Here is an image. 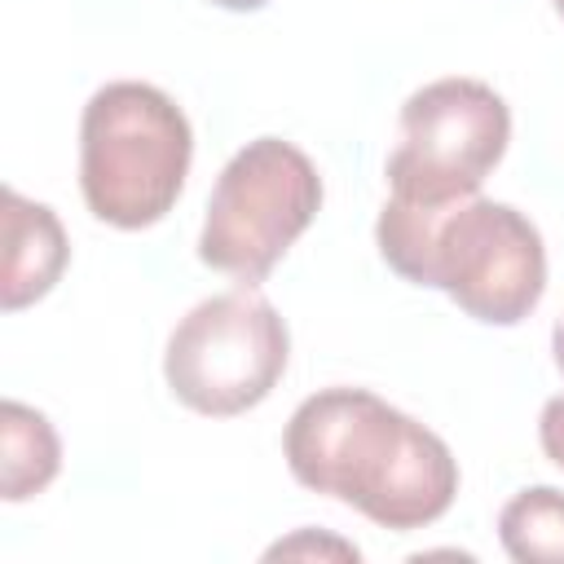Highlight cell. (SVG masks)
<instances>
[{
    "instance_id": "cell-9",
    "label": "cell",
    "mask_w": 564,
    "mask_h": 564,
    "mask_svg": "<svg viewBox=\"0 0 564 564\" xmlns=\"http://www.w3.org/2000/svg\"><path fill=\"white\" fill-rule=\"evenodd\" d=\"M498 542L516 564H564V489L529 485L498 511Z\"/></svg>"
},
{
    "instance_id": "cell-1",
    "label": "cell",
    "mask_w": 564,
    "mask_h": 564,
    "mask_svg": "<svg viewBox=\"0 0 564 564\" xmlns=\"http://www.w3.org/2000/svg\"><path fill=\"white\" fill-rule=\"evenodd\" d=\"M291 476L357 507L392 533L436 524L458 494V458L405 410L370 388H322L295 405L282 432Z\"/></svg>"
},
{
    "instance_id": "cell-8",
    "label": "cell",
    "mask_w": 564,
    "mask_h": 564,
    "mask_svg": "<svg viewBox=\"0 0 564 564\" xmlns=\"http://www.w3.org/2000/svg\"><path fill=\"white\" fill-rule=\"evenodd\" d=\"M62 471V441L53 423L22 401L0 405V494L4 502H26L53 485Z\"/></svg>"
},
{
    "instance_id": "cell-2",
    "label": "cell",
    "mask_w": 564,
    "mask_h": 564,
    "mask_svg": "<svg viewBox=\"0 0 564 564\" xmlns=\"http://www.w3.org/2000/svg\"><path fill=\"white\" fill-rule=\"evenodd\" d=\"M375 242L397 278L445 291L485 326L524 322L546 291V247L538 225L498 198L471 194L445 207L388 198L375 220Z\"/></svg>"
},
{
    "instance_id": "cell-3",
    "label": "cell",
    "mask_w": 564,
    "mask_h": 564,
    "mask_svg": "<svg viewBox=\"0 0 564 564\" xmlns=\"http://www.w3.org/2000/svg\"><path fill=\"white\" fill-rule=\"evenodd\" d=\"M194 128L154 84H101L79 115V194L101 225H159L189 176Z\"/></svg>"
},
{
    "instance_id": "cell-4",
    "label": "cell",
    "mask_w": 564,
    "mask_h": 564,
    "mask_svg": "<svg viewBox=\"0 0 564 564\" xmlns=\"http://www.w3.org/2000/svg\"><path fill=\"white\" fill-rule=\"evenodd\" d=\"M317 207L322 176L313 159L282 137H256L220 167L212 185L198 260L238 278L242 286H256L313 225Z\"/></svg>"
},
{
    "instance_id": "cell-13",
    "label": "cell",
    "mask_w": 564,
    "mask_h": 564,
    "mask_svg": "<svg viewBox=\"0 0 564 564\" xmlns=\"http://www.w3.org/2000/svg\"><path fill=\"white\" fill-rule=\"evenodd\" d=\"M551 352H555V366L564 370V317H560L555 330H551Z\"/></svg>"
},
{
    "instance_id": "cell-7",
    "label": "cell",
    "mask_w": 564,
    "mask_h": 564,
    "mask_svg": "<svg viewBox=\"0 0 564 564\" xmlns=\"http://www.w3.org/2000/svg\"><path fill=\"white\" fill-rule=\"evenodd\" d=\"M4 212V273H0V304L4 313H18L35 300H44L57 278L66 273L70 242L48 203H35L4 185L0 194Z\"/></svg>"
},
{
    "instance_id": "cell-5",
    "label": "cell",
    "mask_w": 564,
    "mask_h": 564,
    "mask_svg": "<svg viewBox=\"0 0 564 564\" xmlns=\"http://www.w3.org/2000/svg\"><path fill=\"white\" fill-rule=\"evenodd\" d=\"M291 361L282 313L251 286L198 300L167 335L163 379L172 397L207 419L256 410Z\"/></svg>"
},
{
    "instance_id": "cell-11",
    "label": "cell",
    "mask_w": 564,
    "mask_h": 564,
    "mask_svg": "<svg viewBox=\"0 0 564 564\" xmlns=\"http://www.w3.org/2000/svg\"><path fill=\"white\" fill-rule=\"evenodd\" d=\"M538 441H542V454L555 467H564V392L542 405V414H538Z\"/></svg>"
},
{
    "instance_id": "cell-6",
    "label": "cell",
    "mask_w": 564,
    "mask_h": 564,
    "mask_svg": "<svg viewBox=\"0 0 564 564\" xmlns=\"http://www.w3.org/2000/svg\"><path fill=\"white\" fill-rule=\"evenodd\" d=\"M511 141V110L485 84L445 75L414 88L401 106V141L383 163L388 198L445 207L480 194Z\"/></svg>"
},
{
    "instance_id": "cell-10",
    "label": "cell",
    "mask_w": 564,
    "mask_h": 564,
    "mask_svg": "<svg viewBox=\"0 0 564 564\" xmlns=\"http://www.w3.org/2000/svg\"><path fill=\"white\" fill-rule=\"evenodd\" d=\"M264 555H269V560H278V555H335V560H357L361 551H357L352 542H344V538H326V533L300 529L295 538H286V542H273Z\"/></svg>"
},
{
    "instance_id": "cell-14",
    "label": "cell",
    "mask_w": 564,
    "mask_h": 564,
    "mask_svg": "<svg viewBox=\"0 0 564 564\" xmlns=\"http://www.w3.org/2000/svg\"><path fill=\"white\" fill-rule=\"evenodd\" d=\"M555 13H560V18H564V0H555Z\"/></svg>"
},
{
    "instance_id": "cell-12",
    "label": "cell",
    "mask_w": 564,
    "mask_h": 564,
    "mask_svg": "<svg viewBox=\"0 0 564 564\" xmlns=\"http://www.w3.org/2000/svg\"><path fill=\"white\" fill-rule=\"evenodd\" d=\"M216 9H229V13H251V9H264L269 0H212Z\"/></svg>"
}]
</instances>
